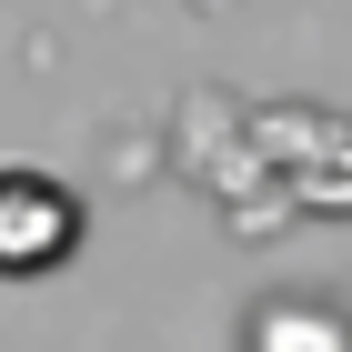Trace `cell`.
Wrapping results in <instances>:
<instances>
[{
  "mask_svg": "<svg viewBox=\"0 0 352 352\" xmlns=\"http://www.w3.org/2000/svg\"><path fill=\"white\" fill-rule=\"evenodd\" d=\"M91 242L81 191L41 162H0V282H41Z\"/></svg>",
  "mask_w": 352,
  "mask_h": 352,
  "instance_id": "cell-1",
  "label": "cell"
}]
</instances>
